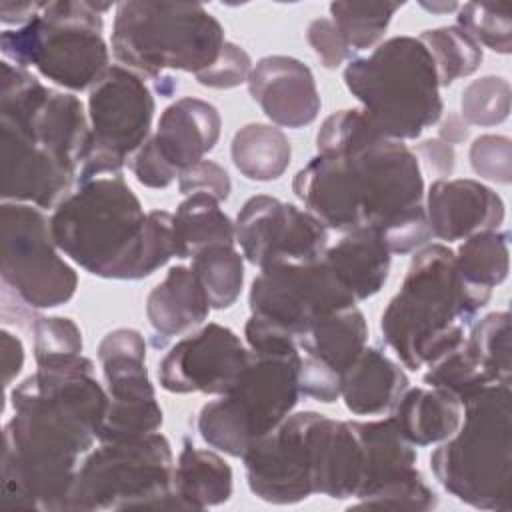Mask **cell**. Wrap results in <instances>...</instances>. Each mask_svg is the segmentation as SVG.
Listing matches in <instances>:
<instances>
[{"label":"cell","instance_id":"26","mask_svg":"<svg viewBox=\"0 0 512 512\" xmlns=\"http://www.w3.org/2000/svg\"><path fill=\"white\" fill-rule=\"evenodd\" d=\"M98 362L106 380V392L114 402L156 398L146 368V342L134 328H116L98 344Z\"/></svg>","mask_w":512,"mask_h":512},{"label":"cell","instance_id":"3","mask_svg":"<svg viewBox=\"0 0 512 512\" xmlns=\"http://www.w3.org/2000/svg\"><path fill=\"white\" fill-rule=\"evenodd\" d=\"M88 142V112L78 96L0 62L2 202L56 208L78 182Z\"/></svg>","mask_w":512,"mask_h":512},{"label":"cell","instance_id":"49","mask_svg":"<svg viewBox=\"0 0 512 512\" xmlns=\"http://www.w3.org/2000/svg\"><path fill=\"white\" fill-rule=\"evenodd\" d=\"M0 350H2V380H4V388L10 390L12 382L24 368V344L12 332L2 330Z\"/></svg>","mask_w":512,"mask_h":512},{"label":"cell","instance_id":"20","mask_svg":"<svg viewBox=\"0 0 512 512\" xmlns=\"http://www.w3.org/2000/svg\"><path fill=\"white\" fill-rule=\"evenodd\" d=\"M248 92L264 116L282 128H304L318 118L320 94L312 70L292 56H264L250 76Z\"/></svg>","mask_w":512,"mask_h":512},{"label":"cell","instance_id":"7","mask_svg":"<svg viewBox=\"0 0 512 512\" xmlns=\"http://www.w3.org/2000/svg\"><path fill=\"white\" fill-rule=\"evenodd\" d=\"M146 216L124 176L116 174L78 184L56 204L50 228L60 252L88 274L138 280Z\"/></svg>","mask_w":512,"mask_h":512},{"label":"cell","instance_id":"18","mask_svg":"<svg viewBox=\"0 0 512 512\" xmlns=\"http://www.w3.org/2000/svg\"><path fill=\"white\" fill-rule=\"evenodd\" d=\"M250 360V348L228 326L208 322L184 334L158 362V382L172 394H226Z\"/></svg>","mask_w":512,"mask_h":512},{"label":"cell","instance_id":"1","mask_svg":"<svg viewBox=\"0 0 512 512\" xmlns=\"http://www.w3.org/2000/svg\"><path fill=\"white\" fill-rule=\"evenodd\" d=\"M292 190L326 230H374L392 254H410L432 240L418 156L382 136L358 108L322 122L316 156L296 172Z\"/></svg>","mask_w":512,"mask_h":512},{"label":"cell","instance_id":"14","mask_svg":"<svg viewBox=\"0 0 512 512\" xmlns=\"http://www.w3.org/2000/svg\"><path fill=\"white\" fill-rule=\"evenodd\" d=\"M154 110V96L144 78L120 64H110L88 90L90 142L78 184L122 174L126 160L150 138Z\"/></svg>","mask_w":512,"mask_h":512},{"label":"cell","instance_id":"22","mask_svg":"<svg viewBox=\"0 0 512 512\" xmlns=\"http://www.w3.org/2000/svg\"><path fill=\"white\" fill-rule=\"evenodd\" d=\"M410 380L404 368L380 348L366 346L340 376V398L356 416L390 412Z\"/></svg>","mask_w":512,"mask_h":512},{"label":"cell","instance_id":"30","mask_svg":"<svg viewBox=\"0 0 512 512\" xmlns=\"http://www.w3.org/2000/svg\"><path fill=\"white\" fill-rule=\"evenodd\" d=\"M176 258H192L210 244H236V228L210 194L186 196L172 214Z\"/></svg>","mask_w":512,"mask_h":512},{"label":"cell","instance_id":"23","mask_svg":"<svg viewBox=\"0 0 512 512\" xmlns=\"http://www.w3.org/2000/svg\"><path fill=\"white\" fill-rule=\"evenodd\" d=\"M208 296L190 266H172L146 298V318L156 336H184L210 314Z\"/></svg>","mask_w":512,"mask_h":512},{"label":"cell","instance_id":"16","mask_svg":"<svg viewBox=\"0 0 512 512\" xmlns=\"http://www.w3.org/2000/svg\"><path fill=\"white\" fill-rule=\"evenodd\" d=\"M350 422L362 448V482L354 508L434 510L438 496L416 466L414 446L392 418Z\"/></svg>","mask_w":512,"mask_h":512},{"label":"cell","instance_id":"50","mask_svg":"<svg viewBox=\"0 0 512 512\" xmlns=\"http://www.w3.org/2000/svg\"><path fill=\"white\" fill-rule=\"evenodd\" d=\"M46 2H10V0H2L0 2V20L4 24H16L22 26L26 22H30L42 8Z\"/></svg>","mask_w":512,"mask_h":512},{"label":"cell","instance_id":"32","mask_svg":"<svg viewBox=\"0 0 512 512\" xmlns=\"http://www.w3.org/2000/svg\"><path fill=\"white\" fill-rule=\"evenodd\" d=\"M194 274L198 276L210 308H230L244 286V256L234 244H210L192 256Z\"/></svg>","mask_w":512,"mask_h":512},{"label":"cell","instance_id":"34","mask_svg":"<svg viewBox=\"0 0 512 512\" xmlns=\"http://www.w3.org/2000/svg\"><path fill=\"white\" fill-rule=\"evenodd\" d=\"M460 274L478 286H500L510 270V250L506 230H486L464 238L454 252Z\"/></svg>","mask_w":512,"mask_h":512},{"label":"cell","instance_id":"35","mask_svg":"<svg viewBox=\"0 0 512 512\" xmlns=\"http://www.w3.org/2000/svg\"><path fill=\"white\" fill-rule=\"evenodd\" d=\"M404 2H332L330 20L340 30L352 54L374 50L384 38L394 14Z\"/></svg>","mask_w":512,"mask_h":512},{"label":"cell","instance_id":"11","mask_svg":"<svg viewBox=\"0 0 512 512\" xmlns=\"http://www.w3.org/2000/svg\"><path fill=\"white\" fill-rule=\"evenodd\" d=\"M174 454L160 432L100 442L80 462L68 496V510L178 508L172 490Z\"/></svg>","mask_w":512,"mask_h":512},{"label":"cell","instance_id":"31","mask_svg":"<svg viewBox=\"0 0 512 512\" xmlns=\"http://www.w3.org/2000/svg\"><path fill=\"white\" fill-rule=\"evenodd\" d=\"M426 368L424 384L448 390L460 402L490 384H506L466 338Z\"/></svg>","mask_w":512,"mask_h":512},{"label":"cell","instance_id":"44","mask_svg":"<svg viewBox=\"0 0 512 512\" xmlns=\"http://www.w3.org/2000/svg\"><path fill=\"white\" fill-rule=\"evenodd\" d=\"M178 190L184 196L190 194H210L218 202L228 200L232 192V182L228 172L214 160H200L198 164L186 168L178 176Z\"/></svg>","mask_w":512,"mask_h":512},{"label":"cell","instance_id":"6","mask_svg":"<svg viewBox=\"0 0 512 512\" xmlns=\"http://www.w3.org/2000/svg\"><path fill=\"white\" fill-rule=\"evenodd\" d=\"M430 468L456 500L478 510H510V384H490L462 400L460 426L430 454Z\"/></svg>","mask_w":512,"mask_h":512},{"label":"cell","instance_id":"48","mask_svg":"<svg viewBox=\"0 0 512 512\" xmlns=\"http://www.w3.org/2000/svg\"><path fill=\"white\" fill-rule=\"evenodd\" d=\"M418 154L422 156V160L426 162L428 170L434 172L438 178H450L454 172V146H450L448 142L440 140V138H428L422 140L416 146Z\"/></svg>","mask_w":512,"mask_h":512},{"label":"cell","instance_id":"37","mask_svg":"<svg viewBox=\"0 0 512 512\" xmlns=\"http://www.w3.org/2000/svg\"><path fill=\"white\" fill-rule=\"evenodd\" d=\"M510 84L502 76H482L462 90L460 118L468 126L490 128L502 124L510 116Z\"/></svg>","mask_w":512,"mask_h":512},{"label":"cell","instance_id":"45","mask_svg":"<svg viewBox=\"0 0 512 512\" xmlns=\"http://www.w3.org/2000/svg\"><path fill=\"white\" fill-rule=\"evenodd\" d=\"M306 40L312 46L314 54L318 56L320 64L328 70L342 66L346 60H352L354 54L348 48L346 40L342 38L340 30L330 18H314L308 24Z\"/></svg>","mask_w":512,"mask_h":512},{"label":"cell","instance_id":"5","mask_svg":"<svg viewBox=\"0 0 512 512\" xmlns=\"http://www.w3.org/2000/svg\"><path fill=\"white\" fill-rule=\"evenodd\" d=\"M224 44L222 24L202 4L126 0L114 6V58L144 80H154L162 96L176 90L170 72L196 76L218 58Z\"/></svg>","mask_w":512,"mask_h":512},{"label":"cell","instance_id":"27","mask_svg":"<svg viewBox=\"0 0 512 512\" xmlns=\"http://www.w3.org/2000/svg\"><path fill=\"white\" fill-rule=\"evenodd\" d=\"M232 480V468L218 452L184 440L172 476V490L180 510H204L228 502Z\"/></svg>","mask_w":512,"mask_h":512},{"label":"cell","instance_id":"40","mask_svg":"<svg viewBox=\"0 0 512 512\" xmlns=\"http://www.w3.org/2000/svg\"><path fill=\"white\" fill-rule=\"evenodd\" d=\"M36 364L54 358L82 354V332L74 320L64 316H38L32 322Z\"/></svg>","mask_w":512,"mask_h":512},{"label":"cell","instance_id":"12","mask_svg":"<svg viewBox=\"0 0 512 512\" xmlns=\"http://www.w3.org/2000/svg\"><path fill=\"white\" fill-rule=\"evenodd\" d=\"M336 420L304 410L288 414L242 454L248 488L268 504H298L320 494Z\"/></svg>","mask_w":512,"mask_h":512},{"label":"cell","instance_id":"10","mask_svg":"<svg viewBox=\"0 0 512 512\" xmlns=\"http://www.w3.org/2000/svg\"><path fill=\"white\" fill-rule=\"evenodd\" d=\"M296 352H252L236 384L212 402H206L196 418L200 438L214 450L242 458L248 446L272 432L300 400Z\"/></svg>","mask_w":512,"mask_h":512},{"label":"cell","instance_id":"33","mask_svg":"<svg viewBox=\"0 0 512 512\" xmlns=\"http://www.w3.org/2000/svg\"><path fill=\"white\" fill-rule=\"evenodd\" d=\"M418 40L426 46L434 62L440 88L454 84L458 78L472 76L484 58L482 46L458 26L424 30Z\"/></svg>","mask_w":512,"mask_h":512},{"label":"cell","instance_id":"51","mask_svg":"<svg viewBox=\"0 0 512 512\" xmlns=\"http://www.w3.org/2000/svg\"><path fill=\"white\" fill-rule=\"evenodd\" d=\"M438 138L448 142L450 146L460 144V142H464L468 138V124L460 118V114L450 112L446 116V120L440 124V128H438Z\"/></svg>","mask_w":512,"mask_h":512},{"label":"cell","instance_id":"19","mask_svg":"<svg viewBox=\"0 0 512 512\" xmlns=\"http://www.w3.org/2000/svg\"><path fill=\"white\" fill-rule=\"evenodd\" d=\"M432 238L464 240L486 230H500L506 206L500 194L472 178H436L424 194Z\"/></svg>","mask_w":512,"mask_h":512},{"label":"cell","instance_id":"38","mask_svg":"<svg viewBox=\"0 0 512 512\" xmlns=\"http://www.w3.org/2000/svg\"><path fill=\"white\" fill-rule=\"evenodd\" d=\"M164 422V412L156 398L136 402H108V410L98 432L100 442L126 440L158 432Z\"/></svg>","mask_w":512,"mask_h":512},{"label":"cell","instance_id":"28","mask_svg":"<svg viewBox=\"0 0 512 512\" xmlns=\"http://www.w3.org/2000/svg\"><path fill=\"white\" fill-rule=\"evenodd\" d=\"M368 324L358 306L332 312L314 322L298 340V350L336 372H344L366 348Z\"/></svg>","mask_w":512,"mask_h":512},{"label":"cell","instance_id":"24","mask_svg":"<svg viewBox=\"0 0 512 512\" xmlns=\"http://www.w3.org/2000/svg\"><path fill=\"white\" fill-rule=\"evenodd\" d=\"M322 258L346 284L356 302H362L384 288L392 252L378 232L358 228L346 232L334 246H328Z\"/></svg>","mask_w":512,"mask_h":512},{"label":"cell","instance_id":"15","mask_svg":"<svg viewBox=\"0 0 512 512\" xmlns=\"http://www.w3.org/2000/svg\"><path fill=\"white\" fill-rule=\"evenodd\" d=\"M250 314L266 318L296 340L320 318L356 306V298L324 262L262 268L250 284Z\"/></svg>","mask_w":512,"mask_h":512},{"label":"cell","instance_id":"17","mask_svg":"<svg viewBox=\"0 0 512 512\" xmlns=\"http://www.w3.org/2000/svg\"><path fill=\"white\" fill-rule=\"evenodd\" d=\"M234 228L242 256L260 270L316 262L328 248V230L316 216L268 194L248 198Z\"/></svg>","mask_w":512,"mask_h":512},{"label":"cell","instance_id":"36","mask_svg":"<svg viewBox=\"0 0 512 512\" xmlns=\"http://www.w3.org/2000/svg\"><path fill=\"white\" fill-rule=\"evenodd\" d=\"M458 28H462L480 46L498 54L512 52V16L510 4L466 2L458 8Z\"/></svg>","mask_w":512,"mask_h":512},{"label":"cell","instance_id":"39","mask_svg":"<svg viewBox=\"0 0 512 512\" xmlns=\"http://www.w3.org/2000/svg\"><path fill=\"white\" fill-rule=\"evenodd\" d=\"M470 346L490 364L498 378L512 384V346H510V314L490 312L482 316L466 336Z\"/></svg>","mask_w":512,"mask_h":512},{"label":"cell","instance_id":"52","mask_svg":"<svg viewBox=\"0 0 512 512\" xmlns=\"http://www.w3.org/2000/svg\"><path fill=\"white\" fill-rule=\"evenodd\" d=\"M420 6L434 14H448V12H454L460 8L458 2H420Z\"/></svg>","mask_w":512,"mask_h":512},{"label":"cell","instance_id":"25","mask_svg":"<svg viewBox=\"0 0 512 512\" xmlns=\"http://www.w3.org/2000/svg\"><path fill=\"white\" fill-rule=\"evenodd\" d=\"M390 418L414 448L440 444L458 430L462 402L442 388L408 386L392 406Z\"/></svg>","mask_w":512,"mask_h":512},{"label":"cell","instance_id":"46","mask_svg":"<svg viewBox=\"0 0 512 512\" xmlns=\"http://www.w3.org/2000/svg\"><path fill=\"white\" fill-rule=\"evenodd\" d=\"M340 376L342 374L328 364L304 354L298 372L300 396L318 400L322 404H332L340 398Z\"/></svg>","mask_w":512,"mask_h":512},{"label":"cell","instance_id":"9","mask_svg":"<svg viewBox=\"0 0 512 512\" xmlns=\"http://www.w3.org/2000/svg\"><path fill=\"white\" fill-rule=\"evenodd\" d=\"M114 6L86 0L46 2L30 22L0 34L4 60L26 70L36 68L42 78L68 92L90 90L110 68L102 12Z\"/></svg>","mask_w":512,"mask_h":512},{"label":"cell","instance_id":"21","mask_svg":"<svg viewBox=\"0 0 512 512\" xmlns=\"http://www.w3.org/2000/svg\"><path fill=\"white\" fill-rule=\"evenodd\" d=\"M220 130L222 118L214 104L184 96L162 112L156 132L148 140L168 168L180 176L214 150Z\"/></svg>","mask_w":512,"mask_h":512},{"label":"cell","instance_id":"2","mask_svg":"<svg viewBox=\"0 0 512 512\" xmlns=\"http://www.w3.org/2000/svg\"><path fill=\"white\" fill-rule=\"evenodd\" d=\"M14 416L4 426L2 504L66 510L78 470L102 428L110 396L84 354L36 364L10 390Z\"/></svg>","mask_w":512,"mask_h":512},{"label":"cell","instance_id":"4","mask_svg":"<svg viewBox=\"0 0 512 512\" xmlns=\"http://www.w3.org/2000/svg\"><path fill=\"white\" fill-rule=\"evenodd\" d=\"M490 296V288L460 274L454 250L426 244L412 256L400 290L382 312V340L404 368H426L466 338L464 328Z\"/></svg>","mask_w":512,"mask_h":512},{"label":"cell","instance_id":"13","mask_svg":"<svg viewBox=\"0 0 512 512\" xmlns=\"http://www.w3.org/2000/svg\"><path fill=\"white\" fill-rule=\"evenodd\" d=\"M0 276L18 300L34 310L56 308L72 300L76 270L54 242L50 218L42 208L22 202L0 206Z\"/></svg>","mask_w":512,"mask_h":512},{"label":"cell","instance_id":"47","mask_svg":"<svg viewBox=\"0 0 512 512\" xmlns=\"http://www.w3.org/2000/svg\"><path fill=\"white\" fill-rule=\"evenodd\" d=\"M244 338L252 352H296V338L274 322L250 314L244 326Z\"/></svg>","mask_w":512,"mask_h":512},{"label":"cell","instance_id":"8","mask_svg":"<svg viewBox=\"0 0 512 512\" xmlns=\"http://www.w3.org/2000/svg\"><path fill=\"white\" fill-rule=\"evenodd\" d=\"M344 84L368 122L390 140H416L444 112L434 62L414 36L388 38L368 56L348 60Z\"/></svg>","mask_w":512,"mask_h":512},{"label":"cell","instance_id":"41","mask_svg":"<svg viewBox=\"0 0 512 512\" xmlns=\"http://www.w3.org/2000/svg\"><path fill=\"white\" fill-rule=\"evenodd\" d=\"M174 256H176V238H174L172 214L166 210L148 212L142 246H140V258H138V280L154 274Z\"/></svg>","mask_w":512,"mask_h":512},{"label":"cell","instance_id":"43","mask_svg":"<svg viewBox=\"0 0 512 512\" xmlns=\"http://www.w3.org/2000/svg\"><path fill=\"white\" fill-rule=\"evenodd\" d=\"M252 68L254 64L250 54L242 46L234 42H226L218 58L208 68L196 74V82L200 86L214 88V90H230L248 82Z\"/></svg>","mask_w":512,"mask_h":512},{"label":"cell","instance_id":"42","mask_svg":"<svg viewBox=\"0 0 512 512\" xmlns=\"http://www.w3.org/2000/svg\"><path fill=\"white\" fill-rule=\"evenodd\" d=\"M470 166L476 176L510 184L512 180V142L508 136L482 134L470 144Z\"/></svg>","mask_w":512,"mask_h":512},{"label":"cell","instance_id":"29","mask_svg":"<svg viewBox=\"0 0 512 512\" xmlns=\"http://www.w3.org/2000/svg\"><path fill=\"white\" fill-rule=\"evenodd\" d=\"M230 156L244 178L272 182L288 170L292 146L278 126L250 122L232 136Z\"/></svg>","mask_w":512,"mask_h":512}]
</instances>
